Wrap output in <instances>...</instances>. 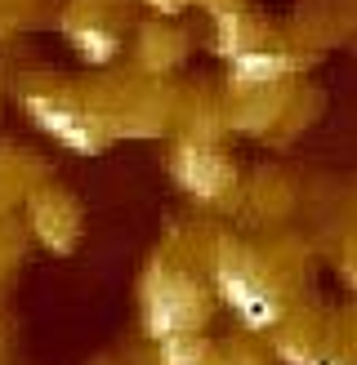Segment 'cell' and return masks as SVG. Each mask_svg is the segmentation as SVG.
I'll use <instances>...</instances> for the list:
<instances>
[{
	"mask_svg": "<svg viewBox=\"0 0 357 365\" xmlns=\"http://www.w3.org/2000/svg\"><path fill=\"white\" fill-rule=\"evenodd\" d=\"M214 285H219L223 303L250 325V330H268V325H277L281 307L273 299V289H268L259 277H250V272H241V267H219V272H214Z\"/></svg>",
	"mask_w": 357,
	"mask_h": 365,
	"instance_id": "6da1fadb",
	"label": "cell"
},
{
	"mask_svg": "<svg viewBox=\"0 0 357 365\" xmlns=\"http://www.w3.org/2000/svg\"><path fill=\"white\" fill-rule=\"evenodd\" d=\"M23 107H27V116L41 125L49 138L63 143V148H71V152H99V138H94V130H89V120L81 112H71V107L54 103V98H41V94H27Z\"/></svg>",
	"mask_w": 357,
	"mask_h": 365,
	"instance_id": "7a4b0ae2",
	"label": "cell"
},
{
	"mask_svg": "<svg viewBox=\"0 0 357 365\" xmlns=\"http://www.w3.org/2000/svg\"><path fill=\"white\" fill-rule=\"evenodd\" d=\"M196 317V307L188 299V289L170 281V285H156L152 294H148V330L156 339H178V334H188V325Z\"/></svg>",
	"mask_w": 357,
	"mask_h": 365,
	"instance_id": "3957f363",
	"label": "cell"
},
{
	"mask_svg": "<svg viewBox=\"0 0 357 365\" xmlns=\"http://www.w3.org/2000/svg\"><path fill=\"white\" fill-rule=\"evenodd\" d=\"M178 178H183V187L188 192H196V196H214L223 187V165L214 156H206V152H196V148H183L178 152Z\"/></svg>",
	"mask_w": 357,
	"mask_h": 365,
	"instance_id": "277c9868",
	"label": "cell"
},
{
	"mask_svg": "<svg viewBox=\"0 0 357 365\" xmlns=\"http://www.w3.org/2000/svg\"><path fill=\"white\" fill-rule=\"evenodd\" d=\"M232 67H237V81H277L286 71L281 53H263V49H237L232 53Z\"/></svg>",
	"mask_w": 357,
	"mask_h": 365,
	"instance_id": "5b68a950",
	"label": "cell"
},
{
	"mask_svg": "<svg viewBox=\"0 0 357 365\" xmlns=\"http://www.w3.org/2000/svg\"><path fill=\"white\" fill-rule=\"evenodd\" d=\"M76 49H81V58H89V63H107L116 53V41L107 31H99V27H81L76 31Z\"/></svg>",
	"mask_w": 357,
	"mask_h": 365,
	"instance_id": "8992f818",
	"label": "cell"
},
{
	"mask_svg": "<svg viewBox=\"0 0 357 365\" xmlns=\"http://www.w3.org/2000/svg\"><path fill=\"white\" fill-rule=\"evenodd\" d=\"M161 365H196V352L183 343V334H178V339H166V361H161Z\"/></svg>",
	"mask_w": 357,
	"mask_h": 365,
	"instance_id": "52a82bcc",
	"label": "cell"
}]
</instances>
